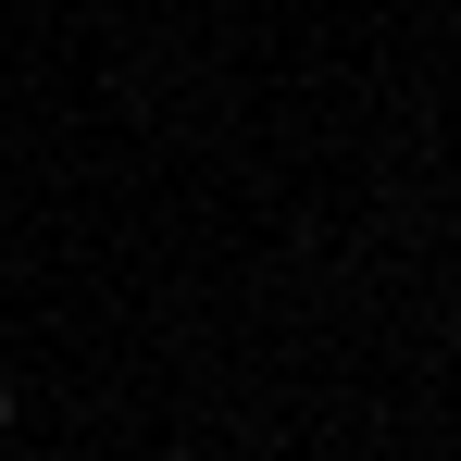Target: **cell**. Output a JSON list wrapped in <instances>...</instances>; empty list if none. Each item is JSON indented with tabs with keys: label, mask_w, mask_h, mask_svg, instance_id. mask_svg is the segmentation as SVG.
Here are the masks:
<instances>
[{
	"label": "cell",
	"mask_w": 461,
	"mask_h": 461,
	"mask_svg": "<svg viewBox=\"0 0 461 461\" xmlns=\"http://www.w3.org/2000/svg\"><path fill=\"white\" fill-rule=\"evenodd\" d=\"M0 424H13V386H0Z\"/></svg>",
	"instance_id": "cell-1"
}]
</instances>
